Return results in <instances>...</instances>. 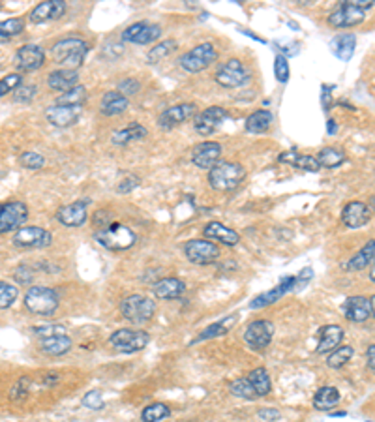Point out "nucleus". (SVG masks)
Masks as SVG:
<instances>
[{
	"mask_svg": "<svg viewBox=\"0 0 375 422\" xmlns=\"http://www.w3.org/2000/svg\"><path fill=\"white\" fill-rule=\"evenodd\" d=\"M89 53L87 42H83L81 38H62L51 47V56L55 58V63L58 66H62V69H71L77 71V68H81L84 63V56Z\"/></svg>",
	"mask_w": 375,
	"mask_h": 422,
	"instance_id": "f257e3e1",
	"label": "nucleus"
},
{
	"mask_svg": "<svg viewBox=\"0 0 375 422\" xmlns=\"http://www.w3.org/2000/svg\"><path fill=\"white\" fill-rule=\"evenodd\" d=\"M96 241L104 248L111 249V252H124L130 249L133 244L137 243V235L133 233L132 229L124 225V223H107L104 229L96 231Z\"/></svg>",
	"mask_w": 375,
	"mask_h": 422,
	"instance_id": "f03ea898",
	"label": "nucleus"
},
{
	"mask_svg": "<svg viewBox=\"0 0 375 422\" xmlns=\"http://www.w3.org/2000/svg\"><path fill=\"white\" fill-rule=\"evenodd\" d=\"M244 177H246V169L240 164L220 162L210 169L209 184L216 192H231L240 186Z\"/></svg>",
	"mask_w": 375,
	"mask_h": 422,
	"instance_id": "7ed1b4c3",
	"label": "nucleus"
},
{
	"mask_svg": "<svg viewBox=\"0 0 375 422\" xmlns=\"http://www.w3.org/2000/svg\"><path fill=\"white\" fill-rule=\"evenodd\" d=\"M60 298L53 287L47 285H32L25 295V308L36 315H53L58 310Z\"/></svg>",
	"mask_w": 375,
	"mask_h": 422,
	"instance_id": "20e7f679",
	"label": "nucleus"
},
{
	"mask_svg": "<svg viewBox=\"0 0 375 422\" xmlns=\"http://www.w3.org/2000/svg\"><path fill=\"white\" fill-rule=\"evenodd\" d=\"M156 302L145 295H130L120 302V313L122 318L132 325H143L154 318Z\"/></svg>",
	"mask_w": 375,
	"mask_h": 422,
	"instance_id": "39448f33",
	"label": "nucleus"
},
{
	"mask_svg": "<svg viewBox=\"0 0 375 422\" xmlns=\"http://www.w3.org/2000/svg\"><path fill=\"white\" fill-rule=\"evenodd\" d=\"M216 58H218L216 47L210 42H205L195 45V47L190 49V51H186V53L181 56L179 63H181L182 69H186L190 74H197V71H203V69L209 68L210 64H214Z\"/></svg>",
	"mask_w": 375,
	"mask_h": 422,
	"instance_id": "423d86ee",
	"label": "nucleus"
},
{
	"mask_svg": "<svg viewBox=\"0 0 375 422\" xmlns=\"http://www.w3.org/2000/svg\"><path fill=\"white\" fill-rule=\"evenodd\" d=\"M150 342V336L145 331H133V329H118L117 333L109 336V344L118 353H137L143 351Z\"/></svg>",
	"mask_w": 375,
	"mask_h": 422,
	"instance_id": "0eeeda50",
	"label": "nucleus"
},
{
	"mask_svg": "<svg viewBox=\"0 0 375 422\" xmlns=\"http://www.w3.org/2000/svg\"><path fill=\"white\" fill-rule=\"evenodd\" d=\"M12 243H14L17 248L25 249L47 248V246L53 244V235L49 233L47 229L38 227V225H23L21 229H17L14 233Z\"/></svg>",
	"mask_w": 375,
	"mask_h": 422,
	"instance_id": "6e6552de",
	"label": "nucleus"
},
{
	"mask_svg": "<svg viewBox=\"0 0 375 422\" xmlns=\"http://www.w3.org/2000/svg\"><path fill=\"white\" fill-rule=\"evenodd\" d=\"M216 83L223 89H238L242 85L248 83L250 74L244 68V64L238 58H229L227 63H223L218 71H216Z\"/></svg>",
	"mask_w": 375,
	"mask_h": 422,
	"instance_id": "1a4fd4ad",
	"label": "nucleus"
},
{
	"mask_svg": "<svg viewBox=\"0 0 375 422\" xmlns=\"http://www.w3.org/2000/svg\"><path fill=\"white\" fill-rule=\"evenodd\" d=\"M28 218V207L23 201H8L0 205V235L17 231L25 225Z\"/></svg>",
	"mask_w": 375,
	"mask_h": 422,
	"instance_id": "9d476101",
	"label": "nucleus"
},
{
	"mask_svg": "<svg viewBox=\"0 0 375 422\" xmlns=\"http://www.w3.org/2000/svg\"><path fill=\"white\" fill-rule=\"evenodd\" d=\"M184 256L194 265H212L220 259V248L209 238H194L184 246Z\"/></svg>",
	"mask_w": 375,
	"mask_h": 422,
	"instance_id": "9b49d317",
	"label": "nucleus"
},
{
	"mask_svg": "<svg viewBox=\"0 0 375 422\" xmlns=\"http://www.w3.org/2000/svg\"><path fill=\"white\" fill-rule=\"evenodd\" d=\"M272 336H274V325L269 319H258L251 321L250 325L244 329V342L248 344L253 351H263L271 346Z\"/></svg>",
	"mask_w": 375,
	"mask_h": 422,
	"instance_id": "f8f14e48",
	"label": "nucleus"
},
{
	"mask_svg": "<svg viewBox=\"0 0 375 422\" xmlns=\"http://www.w3.org/2000/svg\"><path fill=\"white\" fill-rule=\"evenodd\" d=\"M366 19V12L361 8H354L349 4L348 0L341 2L340 8H336L332 14L327 17V23L334 28H349L361 25Z\"/></svg>",
	"mask_w": 375,
	"mask_h": 422,
	"instance_id": "ddd939ff",
	"label": "nucleus"
},
{
	"mask_svg": "<svg viewBox=\"0 0 375 422\" xmlns=\"http://www.w3.org/2000/svg\"><path fill=\"white\" fill-rule=\"evenodd\" d=\"M161 36L160 25H154L148 21L133 23L122 32V40L130 43H137V45H148V43L156 42Z\"/></svg>",
	"mask_w": 375,
	"mask_h": 422,
	"instance_id": "4468645a",
	"label": "nucleus"
},
{
	"mask_svg": "<svg viewBox=\"0 0 375 422\" xmlns=\"http://www.w3.org/2000/svg\"><path fill=\"white\" fill-rule=\"evenodd\" d=\"M83 117V107L79 105H51L45 109V118L51 126L55 128H68L73 126Z\"/></svg>",
	"mask_w": 375,
	"mask_h": 422,
	"instance_id": "2eb2a0df",
	"label": "nucleus"
},
{
	"mask_svg": "<svg viewBox=\"0 0 375 422\" xmlns=\"http://www.w3.org/2000/svg\"><path fill=\"white\" fill-rule=\"evenodd\" d=\"M227 118V111L220 105H212L209 109L201 111L194 118V128L199 135H212Z\"/></svg>",
	"mask_w": 375,
	"mask_h": 422,
	"instance_id": "dca6fc26",
	"label": "nucleus"
},
{
	"mask_svg": "<svg viewBox=\"0 0 375 422\" xmlns=\"http://www.w3.org/2000/svg\"><path fill=\"white\" fill-rule=\"evenodd\" d=\"M45 64V51L40 45L28 43L17 49L15 53V66L19 71H36Z\"/></svg>",
	"mask_w": 375,
	"mask_h": 422,
	"instance_id": "f3484780",
	"label": "nucleus"
},
{
	"mask_svg": "<svg viewBox=\"0 0 375 422\" xmlns=\"http://www.w3.org/2000/svg\"><path fill=\"white\" fill-rule=\"evenodd\" d=\"M220 156H222V145L216 141H203L195 146L192 153V162L199 169H212L216 164H220Z\"/></svg>",
	"mask_w": 375,
	"mask_h": 422,
	"instance_id": "a211bd4d",
	"label": "nucleus"
},
{
	"mask_svg": "<svg viewBox=\"0 0 375 422\" xmlns=\"http://www.w3.org/2000/svg\"><path fill=\"white\" fill-rule=\"evenodd\" d=\"M195 115V105L194 104H179L173 107H167L166 111H161L158 117V124L163 130H173L177 126L184 124L186 120Z\"/></svg>",
	"mask_w": 375,
	"mask_h": 422,
	"instance_id": "6ab92c4d",
	"label": "nucleus"
},
{
	"mask_svg": "<svg viewBox=\"0 0 375 422\" xmlns=\"http://www.w3.org/2000/svg\"><path fill=\"white\" fill-rule=\"evenodd\" d=\"M295 287H297V276H285L276 287H272L271 291H264V293L253 298L250 302V308L251 310H259V308H264V306L274 304V302H278V298H282L285 293H289Z\"/></svg>",
	"mask_w": 375,
	"mask_h": 422,
	"instance_id": "aec40b11",
	"label": "nucleus"
},
{
	"mask_svg": "<svg viewBox=\"0 0 375 422\" xmlns=\"http://www.w3.org/2000/svg\"><path fill=\"white\" fill-rule=\"evenodd\" d=\"M372 210L366 203L362 201H351L341 210V222L349 229H359L370 222Z\"/></svg>",
	"mask_w": 375,
	"mask_h": 422,
	"instance_id": "412c9836",
	"label": "nucleus"
},
{
	"mask_svg": "<svg viewBox=\"0 0 375 422\" xmlns=\"http://www.w3.org/2000/svg\"><path fill=\"white\" fill-rule=\"evenodd\" d=\"M56 220L66 227H81L89 220L87 205L83 201H76L70 205H64L56 210Z\"/></svg>",
	"mask_w": 375,
	"mask_h": 422,
	"instance_id": "4be33fe9",
	"label": "nucleus"
},
{
	"mask_svg": "<svg viewBox=\"0 0 375 422\" xmlns=\"http://www.w3.org/2000/svg\"><path fill=\"white\" fill-rule=\"evenodd\" d=\"M66 14V2L64 0H47L42 2L36 8H32L30 12V21L32 23H47V21H56Z\"/></svg>",
	"mask_w": 375,
	"mask_h": 422,
	"instance_id": "5701e85b",
	"label": "nucleus"
},
{
	"mask_svg": "<svg viewBox=\"0 0 375 422\" xmlns=\"http://www.w3.org/2000/svg\"><path fill=\"white\" fill-rule=\"evenodd\" d=\"M343 315L353 321V323H364L372 318V304H370V298L361 297H349L343 304Z\"/></svg>",
	"mask_w": 375,
	"mask_h": 422,
	"instance_id": "b1692460",
	"label": "nucleus"
},
{
	"mask_svg": "<svg viewBox=\"0 0 375 422\" xmlns=\"http://www.w3.org/2000/svg\"><path fill=\"white\" fill-rule=\"evenodd\" d=\"M186 291V284L181 278H161L152 287L154 297L160 300H177L181 298Z\"/></svg>",
	"mask_w": 375,
	"mask_h": 422,
	"instance_id": "393cba45",
	"label": "nucleus"
},
{
	"mask_svg": "<svg viewBox=\"0 0 375 422\" xmlns=\"http://www.w3.org/2000/svg\"><path fill=\"white\" fill-rule=\"evenodd\" d=\"M203 235L209 241H216V243H222L225 246H236L240 243V235L236 233L235 229L227 227L220 222H210L203 229Z\"/></svg>",
	"mask_w": 375,
	"mask_h": 422,
	"instance_id": "a878e982",
	"label": "nucleus"
},
{
	"mask_svg": "<svg viewBox=\"0 0 375 422\" xmlns=\"http://www.w3.org/2000/svg\"><path fill=\"white\" fill-rule=\"evenodd\" d=\"M343 340V329L340 325H325L319 331V344H317V353H332L338 349Z\"/></svg>",
	"mask_w": 375,
	"mask_h": 422,
	"instance_id": "bb28decb",
	"label": "nucleus"
},
{
	"mask_svg": "<svg viewBox=\"0 0 375 422\" xmlns=\"http://www.w3.org/2000/svg\"><path fill=\"white\" fill-rule=\"evenodd\" d=\"M130 107V100L122 96L118 90H109L105 92L102 98V104H100V113L105 117H117L120 113H124Z\"/></svg>",
	"mask_w": 375,
	"mask_h": 422,
	"instance_id": "cd10ccee",
	"label": "nucleus"
},
{
	"mask_svg": "<svg viewBox=\"0 0 375 422\" xmlns=\"http://www.w3.org/2000/svg\"><path fill=\"white\" fill-rule=\"evenodd\" d=\"M77 81H79V76H77V71H71V69H55L47 76L49 89L62 92V94L77 87Z\"/></svg>",
	"mask_w": 375,
	"mask_h": 422,
	"instance_id": "c85d7f7f",
	"label": "nucleus"
},
{
	"mask_svg": "<svg viewBox=\"0 0 375 422\" xmlns=\"http://www.w3.org/2000/svg\"><path fill=\"white\" fill-rule=\"evenodd\" d=\"M73 346V342L68 334H60V336H51V338H42L40 342V349L49 357H60L66 355Z\"/></svg>",
	"mask_w": 375,
	"mask_h": 422,
	"instance_id": "c756f323",
	"label": "nucleus"
},
{
	"mask_svg": "<svg viewBox=\"0 0 375 422\" xmlns=\"http://www.w3.org/2000/svg\"><path fill=\"white\" fill-rule=\"evenodd\" d=\"M354 43H356V38L353 34H338L330 40V51L341 63H349L354 53Z\"/></svg>",
	"mask_w": 375,
	"mask_h": 422,
	"instance_id": "7c9ffc66",
	"label": "nucleus"
},
{
	"mask_svg": "<svg viewBox=\"0 0 375 422\" xmlns=\"http://www.w3.org/2000/svg\"><path fill=\"white\" fill-rule=\"evenodd\" d=\"M280 164H291L293 167H299L302 171H310V173H317L321 169L319 162L313 156L308 154H299V153H284L278 156Z\"/></svg>",
	"mask_w": 375,
	"mask_h": 422,
	"instance_id": "2f4dec72",
	"label": "nucleus"
},
{
	"mask_svg": "<svg viewBox=\"0 0 375 422\" xmlns=\"http://www.w3.org/2000/svg\"><path fill=\"white\" fill-rule=\"evenodd\" d=\"M148 135V130L145 126H141L139 122H132L130 126H126L122 130H117V132L111 135L113 145H128L132 141H139V139H145Z\"/></svg>",
	"mask_w": 375,
	"mask_h": 422,
	"instance_id": "473e14b6",
	"label": "nucleus"
},
{
	"mask_svg": "<svg viewBox=\"0 0 375 422\" xmlns=\"http://www.w3.org/2000/svg\"><path fill=\"white\" fill-rule=\"evenodd\" d=\"M340 390L336 387H321L313 396V408L319 411H332L340 403Z\"/></svg>",
	"mask_w": 375,
	"mask_h": 422,
	"instance_id": "72a5a7b5",
	"label": "nucleus"
},
{
	"mask_svg": "<svg viewBox=\"0 0 375 422\" xmlns=\"http://www.w3.org/2000/svg\"><path fill=\"white\" fill-rule=\"evenodd\" d=\"M236 323V315H227V318L220 319L218 323H212L210 326H207L197 338L192 342V344H199V342H205V340H212L218 338V336H223L231 331V326H235Z\"/></svg>",
	"mask_w": 375,
	"mask_h": 422,
	"instance_id": "f704fd0d",
	"label": "nucleus"
},
{
	"mask_svg": "<svg viewBox=\"0 0 375 422\" xmlns=\"http://www.w3.org/2000/svg\"><path fill=\"white\" fill-rule=\"evenodd\" d=\"M274 122V117L269 109H259L246 118V130L250 133H264Z\"/></svg>",
	"mask_w": 375,
	"mask_h": 422,
	"instance_id": "c9c22d12",
	"label": "nucleus"
},
{
	"mask_svg": "<svg viewBox=\"0 0 375 422\" xmlns=\"http://www.w3.org/2000/svg\"><path fill=\"white\" fill-rule=\"evenodd\" d=\"M375 261V238L370 241L362 249H359L348 263V270H364Z\"/></svg>",
	"mask_w": 375,
	"mask_h": 422,
	"instance_id": "e433bc0d",
	"label": "nucleus"
},
{
	"mask_svg": "<svg viewBox=\"0 0 375 422\" xmlns=\"http://www.w3.org/2000/svg\"><path fill=\"white\" fill-rule=\"evenodd\" d=\"M246 377H248V381L251 383V387L255 390L258 398L266 396L272 390L271 377H269V372H266L264 368H255V370H251Z\"/></svg>",
	"mask_w": 375,
	"mask_h": 422,
	"instance_id": "4c0bfd02",
	"label": "nucleus"
},
{
	"mask_svg": "<svg viewBox=\"0 0 375 422\" xmlns=\"http://www.w3.org/2000/svg\"><path fill=\"white\" fill-rule=\"evenodd\" d=\"M345 159H348L345 153L340 151V148H334V146H325V148H321L319 154H317V162H319V166L325 167V169H336V167H340Z\"/></svg>",
	"mask_w": 375,
	"mask_h": 422,
	"instance_id": "58836bf2",
	"label": "nucleus"
},
{
	"mask_svg": "<svg viewBox=\"0 0 375 422\" xmlns=\"http://www.w3.org/2000/svg\"><path fill=\"white\" fill-rule=\"evenodd\" d=\"M87 98H89L87 89H84L83 85H77V87H73L71 90L56 98V105H79V107H83Z\"/></svg>",
	"mask_w": 375,
	"mask_h": 422,
	"instance_id": "ea45409f",
	"label": "nucleus"
},
{
	"mask_svg": "<svg viewBox=\"0 0 375 422\" xmlns=\"http://www.w3.org/2000/svg\"><path fill=\"white\" fill-rule=\"evenodd\" d=\"M354 349L351 346H340L338 349H334L332 353H328L327 366L332 370H340L348 364L349 360L353 359Z\"/></svg>",
	"mask_w": 375,
	"mask_h": 422,
	"instance_id": "a19ab883",
	"label": "nucleus"
},
{
	"mask_svg": "<svg viewBox=\"0 0 375 422\" xmlns=\"http://www.w3.org/2000/svg\"><path fill=\"white\" fill-rule=\"evenodd\" d=\"M231 395L236 396V398H242V400H255L258 398V395H255V390H253V387H251V383L248 381V377H238V379H235L233 383H231Z\"/></svg>",
	"mask_w": 375,
	"mask_h": 422,
	"instance_id": "79ce46f5",
	"label": "nucleus"
},
{
	"mask_svg": "<svg viewBox=\"0 0 375 422\" xmlns=\"http://www.w3.org/2000/svg\"><path fill=\"white\" fill-rule=\"evenodd\" d=\"M171 415V409L166 403H150L148 408L143 409L141 421L143 422H161L163 419Z\"/></svg>",
	"mask_w": 375,
	"mask_h": 422,
	"instance_id": "37998d69",
	"label": "nucleus"
},
{
	"mask_svg": "<svg viewBox=\"0 0 375 422\" xmlns=\"http://www.w3.org/2000/svg\"><path fill=\"white\" fill-rule=\"evenodd\" d=\"M27 27V21L23 17H12L6 21H0V38H14L19 36Z\"/></svg>",
	"mask_w": 375,
	"mask_h": 422,
	"instance_id": "c03bdc74",
	"label": "nucleus"
},
{
	"mask_svg": "<svg viewBox=\"0 0 375 422\" xmlns=\"http://www.w3.org/2000/svg\"><path fill=\"white\" fill-rule=\"evenodd\" d=\"M19 295V289L8 282H0V310H6L14 304L15 298Z\"/></svg>",
	"mask_w": 375,
	"mask_h": 422,
	"instance_id": "a18cd8bd",
	"label": "nucleus"
},
{
	"mask_svg": "<svg viewBox=\"0 0 375 422\" xmlns=\"http://www.w3.org/2000/svg\"><path fill=\"white\" fill-rule=\"evenodd\" d=\"M23 85L21 74H10L0 79V98L6 96L8 92H15Z\"/></svg>",
	"mask_w": 375,
	"mask_h": 422,
	"instance_id": "49530a36",
	"label": "nucleus"
},
{
	"mask_svg": "<svg viewBox=\"0 0 375 422\" xmlns=\"http://www.w3.org/2000/svg\"><path fill=\"white\" fill-rule=\"evenodd\" d=\"M173 49H174L173 40H163V42H160L156 47H152L148 51V60H150V63H160L161 58L169 55Z\"/></svg>",
	"mask_w": 375,
	"mask_h": 422,
	"instance_id": "de8ad7c7",
	"label": "nucleus"
},
{
	"mask_svg": "<svg viewBox=\"0 0 375 422\" xmlns=\"http://www.w3.org/2000/svg\"><path fill=\"white\" fill-rule=\"evenodd\" d=\"M274 76L278 79L280 83H287L289 76H291V69H289V63H287V56L278 55L274 60Z\"/></svg>",
	"mask_w": 375,
	"mask_h": 422,
	"instance_id": "09e8293b",
	"label": "nucleus"
},
{
	"mask_svg": "<svg viewBox=\"0 0 375 422\" xmlns=\"http://www.w3.org/2000/svg\"><path fill=\"white\" fill-rule=\"evenodd\" d=\"M19 162H21V166L27 167V169H42V167L45 166V158H43L40 153H34V151L23 153Z\"/></svg>",
	"mask_w": 375,
	"mask_h": 422,
	"instance_id": "8fccbe9b",
	"label": "nucleus"
},
{
	"mask_svg": "<svg viewBox=\"0 0 375 422\" xmlns=\"http://www.w3.org/2000/svg\"><path fill=\"white\" fill-rule=\"evenodd\" d=\"M36 94H38V87H36V85H21V87L14 92V100L15 102H19V104H28V102L34 100Z\"/></svg>",
	"mask_w": 375,
	"mask_h": 422,
	"instance_id": "3c124183",
	"label": "nucleus"
},
{
	"mask_svg": "<svg viewBox=\"0 0 375 422\" xmlns=\"http://www.w3.org/2000/svg\"><path fill=\"white\" fill-rule=\"evenodd\" d=\"M83 406L87 409H92V411H102L105 408V400L102 392L98 390H91L83 396Z\"/></svg>",
	"mask_w": 375,
	"mask_h": 422,
	"instance_id": "603ef678",
	"label": "nucleus"
},
{
	"mask_svg": "<svg viewBox=\"0 0 375 422\" xmlns=\"http://www.w3.org/2000/svg\"><path fill=\"white\" fill-rule=\"evenodd\" d=\"M34 333L40 336V338H51V336H60V334H66V326L64 325H42L36 326Z\"/></svg>",
	"mask_w": 375,
	"mask_h": 422,
	"instance_id": "864d4df0",
	"label": "nucleus"
},
{
	"mask_svg": "<svg viewBox=\"0 0 375 422\" xmlns=\"http://www.w3.org/2000/svg\"><path fill=\"white\" fill-rule=\"evenodd\" d=\"M139 89H141L139 81H137V79H133V77H128V79H124V81H120V83H118V92L126 98L137 94Z\"/></svg>",
	"mask_w": 375,
	"mask_h": 422,
	"instance_id": "5fc2aeb1",
	"label": "nucleus"
},
{
	"mask_svg": "<svg viewBox=\"0 0 375 422\" xmlns=\"http://www.w3.org/2000/svg\"><path fill=\"white\" fill-rule=\"evenodd\" d=\"M139 182L141 179L137 175H128V177H124V179L117 184V192L118 194H130L132 190L139 186Z\"/></svg>",
	"mask_w": 375,
	"mask_h": 422,
	"instance_id": "6e6d98bb",
	"label": "nucleus"
},
{
	"mask_svg": "<svg viewBox=\"0 0 375 422\" xmlns=\"http://www.w3.org/2000/svg\"><path fill=\"white\" fill-rule=\"evenodd\" d=\"M14 276L15 280H17V284L28 285L34 280V272H32V269H28L27 265H23V267H17V269H15Z\"/></svg>",
	"mask_w": 375,
	"mask_h": 422,
	"instance_id": "4d7b16f0",
	"label": "nucleus"
},
{
	"mask_svg": "<svg viewBox=\"0 0 375 422\" xmlns=\"http://www.w3.org/2000/svg\"><path fill=\"white\" fill-rule=\"evenodd\" d=\"M258 415L259 419H263L264 422H274L280 419V411L278 409H261Z\"/></svg>",
	"mask_w": 375,
	"mask_h": 422,
	"instance_id": "13d9d810",
	"label": "nucleus"
},
{
	"mask_svg": "<svg viewBox=\"0 0 375 422\" xmlns=\"http://www.w3.org/2000/svg\"><path fill=\"white\" fill-rule=\"evenodd\" d=\"M313 276V270L312 269H304L302 272H300L299 276H297V289H302L310 280H312Z\"/></svg>",
	"mask_w": 375,
	"mask_h": 422,
	"instance_id": "bf43d9fd",
	"label": "nucleus"
},
{
	"mask_svg": "<svg viewBox=\"0 0 375 422\" xmlns=\"http://www.w3.org/2000/svg\"><path fill=\"white\" fill-rule=\"evenodd\" d=\"M366 360H368V368L375 374V344L366 349Z\"/></svg>",
	"mask_w": 375,
	"mask_h": 422,
	"instance_id": "052dcab7",
	"label": "nucleus"
},
{
	"mask_svg": "<svg viewBox=\"0 0 375 422\" xmlns=\"http://www.w3.org/2000/svg\"><path fill=\"white\" fill-rule=\"evenodd\" d=\"M336 132H338V126H336V120H332V118H330V120H328V133L332 135V133H336Z\"/></svg>",
	"mask_w": 375,
	"mask_h": 422,
	"instance_id": "680f3d73",
	"label": "nucleus"
},
{
	"mask_svg": "<svg viewBox=\"0 0 375 422\" xmlns=\"http://www.w3.org/2000/svg\"><path fill=\"white\" fill-rule=\"evenodd\" d=\"M370 280L375 284V261L372 263V269H370Z\"/></svg>",
	"mask_w": 375,
	"mask_h": 422,
	"instance_id": "e2e57ef3",
	"label": "nucleus"
},
{
	"mask_svg": "<svg viewBox=\"0 0 375 422\" xmlns=\"http://www.w3.org/2000/svg\"><path fill=\"white\" fill-rule=\"evenodd\" d=\"M370 304H372V318H375V295L370 297Z\"/></svg>",
	"mask_w": 375,
	"mask_h": 422,
	"instance_id": "0e129e2a",
	"label": "nucleus"
},
{
	"mask_svg": "<svg viewBox=\"0 0 375 422\" xmlns=\"http://www.w3.org/2000/svg\"><path fill=\"white\" fill-rule=\"evenodd\" d=\"M370 207H372V210H374V212H375V195H374V197H372V201H370Z\"/></svg>",
	"mask_w": 375,
	"mask_h": 422,
	"instance_id": "69168bd1",
	"label": "nucleus"
},
{
	"mask_svg": "<svg viewBox=\"0 0 375 422\" xmlns=\"http://www.w3.org/2000/svg\"><path fill=\"white\" fill-rule=\"evenodd\" d=\"M332 417H345V413H343V411H338V413H332Z\"/></svg>",
	"mask_w": 375,
	"mask_h": 422,
	"instance_id": "338daca9",
	"label": "nucleus"
}]
</instances>
